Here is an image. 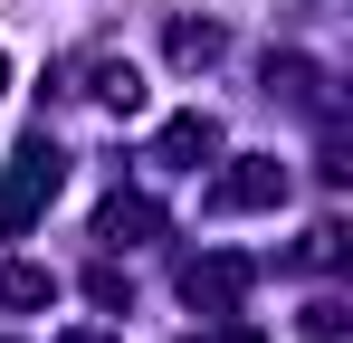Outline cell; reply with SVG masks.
I'll list each match as a JSON object with an SVG mask.
<instances>
[{
	"instance_id": "obj_1",
	"label": "cell",
	"mask_w": 353,
	"mask_h": 343,
	"mask_svg": "<svg viewBox=\"0 0 353 343\" xmlns=\"http://www.w3.org/2000/svg\"><path fill=\"white\" fill-rule=\"evenodd\" d=\"M58 181H67V153L48 134H29V143L10 153V181H0V238H19V229L39 220V210L58 200Z\"/></svg>"
},
{
	"instance_id": "obj_2",
	"label": "cell",
	"mask_w": 353,
	"mask_h": 343,
	"mask_svg": "<svg viewBox=\"0 0 353 343\" xmlns=\"http://www.w3.org/2000/svg\"><path fill=\"white\" fill-rule=\"evenodd\" d=\"M248 286H258V267H248L239 248H201V258L181 267V305H191V315H220V324H230L239 305H248Z\"/></svg>"
},
{
	"instance_id": "obj_3",
	"label": "cell",
	"mask_w": 353,
	"mask_h": 343,
	"mask_svg": "<svg viewBox=\"0 0 353 343\" xmlns=\"http://www.w3.org/2000/svg\"><path fill=\"white\" fill-rule=\"evenodd\" d=\"M287 200V163L277 153H239L220 181H210V210H277Z\"/></svg>"
},
{
	"instance_id": "obj_4",
	"label": "cell",
	"mask_w": 353,
	"mask_h": 343,
	"mask_svg": "<svg viewBox=\"0 0 353 343\" xmlns=\"http://www.w3.org/2000/svg\"><path fill=\"white\" fill-rule=\"evenodd\" d=\"M96 238H105V248H143V238H163V200H143V191H115V200L96 210Z\"/></svg>"
},
{
	"instance_id": "obj_5",
	"label": "cell",
	"mask_w": 353,
	"mask_h": 343,
	"mask_svg": "<svg viewBox=\"0 0 353 343\" xmlns=\"http://www.w3.org/2000/svg\"><path fill=\"white\" fill-rule=\"evenodd\" d=\"M210 153H220V124H210V114H172V124L153 134V163H181V172H201Z\"/></svg>"
},
{
	"instance_id": "obj_6",
	"label": "cell",
	"mask_w": 353,
	"mask_h": 343,
	"mask_svg": "<svg viewBox=\"0 0 353 343\" xmlns=\"http://www.w3.org/2000/svg\"><path fill=\"white\" fill-rule=\"evenodd\" d=\"M86 96L105 114H143V67H134V57H96V67H86Z\"/></svg>"
},
{
	"instance_id": "obj_7",
	"label": "cell",
	"mask_w": 353,
	"mask_h": 343,
	"mask_svg": "<svg viewBox=\"0 0 353 343\" xmlns=\"http://www.w3.org/2000/svg\"><path fill=\"white\" fill-rule=\"evenodd\" d=\"M0 305H10V315H39V305H58V277L29 267V258H10V267H0Z\"/></svg>"
},
{
	"instance_id": "obj_8",
	"label": "cell",
	"mask_w": 353,
	"mask_h": 343,
	"mask_svg": "<svg viewBox=\"0 0 353 343\" xmlns=\"http://www.w3.org/2000/svg\"><path fill=\"white\" fill-rule=\"evenodd\" d=\"M220 48H230V39H220L210 19H172V67H181V76H201V67H220Z\"/></svg>"
},
{
	"instance_id": "obj_9",
	"label": "cell",
	"mask_w": 353,
	"mask_h": 343,
	"mask_svg": "<svg viewBox=\"0 0 353 343\" xmlns=\"http://www.w3.org/2000/svg\"><path fill=\"white\" fill-rule=\"evenodd\" d=\"M268 86H277L287 105H315V114H325V86H315V67H305V57H268Z\"/></svg>"
},
{
	"instance_id": "obj_10",
	"label": "cell",
	"mask_w": 353,
	"mask_h": 343,
	"mask_svg": "<svg viewBox=\"0 0 353 343\" xmlns=\"http://www.w3.org/2000/svg\"><path fill=\"white\" fill-rule=\"evenodd\" d=\"M296 258H305V267H334V258H344V220H315V229H305V248H296Z\"/></svg>"
},
{
	"instance_id": "obj_11",
	"label": "cell",
	"mask_w": 353,
	"mask_h": 343,
	"mask_svg": "<svg viewBox=\"0 0 353 343\" xmlns=\"http://www.w3.org/2000/svg\"><path fill=\"white\" fill-rule=\"evenodd\" d=\"M86 295H96V305H105V315H124V305H134V286H124L115 267H96V277H86Z\"/></svg>"
},
{
	"instance_id": "obj_12",
	"label": "cell",
	"mask_w": 353,
	"mask_h": 343,
	"mask_svg": "<svg viewBox=\"0 0 353 343\" xmlns=\"http://www.w3.org/2000/svg\"><path fill=\"white\" fill-rule=\"evenodd\" d=\"M305 334L334 343V334H344V305H334V295H315V305H305Z\"/></svg>"
},
{
	"instance_id": "obj_13",
	"label": "cell",
	"mask_w": 353,
	"mask_h": 343,
	"mask_svg": "<svg viewBox=\"0 0 353 343\" xmlns=\"http://www.w3.org/2000/svg\"><path fill=\"white\" fill-rule=\"evenodd\" d=\"M0 96H10V57H0Z\"/></svg>"
},
{
	"instance_id": "obj_14",
	"label": "cell",
	"mask_w": 353,
	"mask_h": 343,
	"mask_svg": "<svg viewBox=\"0 0 353 343\" xmlns=\"http://www.w3.org/2000/svg\"><path fill=\"white\" fill-rule=\"evenodd\" d=\"M67 343H105V334H67Z\"/></svg>"
}]
</instances>
